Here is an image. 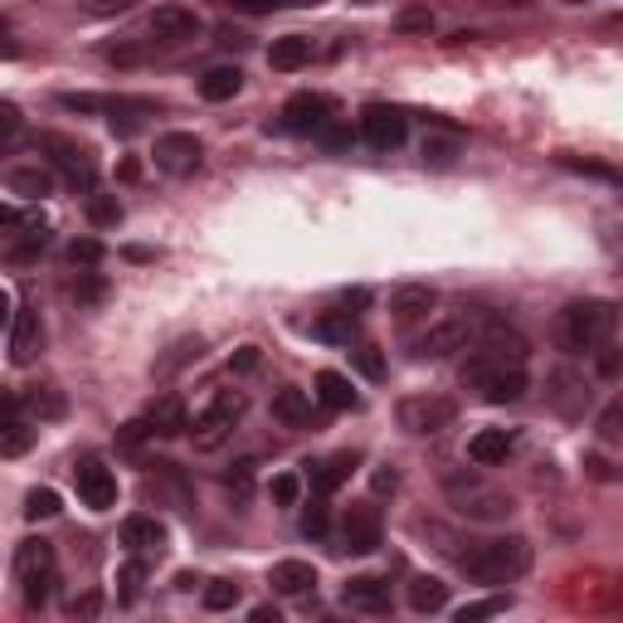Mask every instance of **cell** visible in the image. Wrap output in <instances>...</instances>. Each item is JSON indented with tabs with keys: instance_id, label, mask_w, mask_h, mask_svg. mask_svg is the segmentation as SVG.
I'll return each instance as SVG.
<instances>
[{
	"instance_id": "cell-1",
	"label": "cell",
	"mask_w": 623,
	"mask_h": 623,
	"mask_svg": "<svg viewBox=\"0 0 623 623\" xmlns=\"http://www.w3.org/2000/svg\"><path fill=\"white\" fill-rule=\"evenodd\" d=\"M463 385L478 390V399H487V405H517L526 395V366L492 356V351H472L463 360Z\"/></svg>"
},
{
	"instance_id": "cell-2",
	"label": "cell",
	"mask_w": 623,
	"mask_h": 623,
	"mask_svg": "<svg viewBox=\"0 0 623 623\" xmlns=\"http://www.w3.org/2000/svg\"><path fill=\"white\" fill-rule=\"evenodd\" d=\"M468 570V580L478 585H511L531 570V541L526 536H501V541H482L468 556H458Z\"/></svg>"
},
{
	"instance_id": "cell-3",
	"label": "cell",
	"mask_w": 623,
	"mask_h": 623,
	"mask_svg": "<svg viewBox=\"0 0 623 623\" xmlns=\"http://www.w3.org/2000/svg\"><path fill=\"white\" fill-rule=\"evenodd\" d=\"M614 327H619V307L614 303H570L556 321V336L565 351L575 356H589L595 346L614 341Z\"/></svg>"
},
{
	"instance_id": "cell-4",
	"label": "cell",
	"mask_w": 623,
	"mask_h": 623,
	"mask_svg": "<svg viewBox=\"0 0 623 623\" xmlns=\"http://www.w3.org/2000/svg\"><path fill=\"white\" fill-rule=\"evenodd\" d=\"M54 580H59V560H54V546L39 536L20 541L15 550V585L25 595L29 609H44L49 595H54Z\"/></svg>"
},
{
	"instance_id": "cell-5",
	"label": "cell",
	"mask_w": 623,
	"mask_h": 623,
	"mask_svg": "<svg viewBox=\"0 0 623 623\" xmlns=\"http://www.w3.org/2000/svg\"><path fill=\"white\" fill-rule=\"evenodd\" d=\"M448 497H454V507L463 511V517H472V521L511 517V497L501 487H492V482H482L478 472H468V478H448Z\"/></svg>"
},
{
	"instance_id": "cell-6",
	"label": "cell",
	"mask_w": 623,
	"mask_h": 623,
	"mask_svg": "<svg viewBox=\"0 0 623 623\" xmlns=\"http://www.w3.org/2000/svg\"><path fill=\"white\" fill-rule=\"evenodd\" d=\"M472 331H478V312H458V317H444L415 341V356L419 360H444L454 351L472 346Z\"/></svg>"
},
{
	"instance_id": "cell-7",
	"label": "cell",
	"mask_w": 623,
	"mask_h": 623,
	"mask_svg": "<svg viewBox=\"0 0 623 623\" xmlns=\"http://www.w3.org/2000/svg\"><path fill=\"white\" fill-rule=\"evenodd\" d=\"M454 415H458V405H454V399H444V395H409V399H399V429H405V434H419V438L448 429V424H454Z\"/></svg>"
},
{
	"instance_id": "cell-8",
	"label": "cell",
	"mask_w": 623,
	"mask_h": 623,
	"mask_svg": "<svg viewBox=\"0 0 623 623\" xmlns=\"http://www.w3.org/2000/svg\"><path fill=\"white\" fill-rule=\"evenodd\" d=\"M249 399L234 395V390H225V395H215V405L205 409V415L195 419V448H219L229 434H234V424L244 419Z\"/></svg>"
},
{
	"instance_id": "cell-9",
	"label": "cell",
	"mask_w": 623,
	"mask_h": 623,
	"mask_svg": "<svg viewBox=\"0 0 623 623\" xmlns=\"http://www.w3.org/2000/svg\"><path fill=\"white\" fill-rule=\"evenodd\" d=\"M39 147H44L49 161H54L59 170H64L68 186H78V190H93L98 186V161H93L88 147L68 142V137H39Z\"/></svg>"
},
{
	"instance_id": "cell-10",
	"label": "cell",
	"mask_w": 623,
	"mask_h": 623,
	"mask_svg": "<svg viewBox=\"0 0 623 623\" xmlns=\"http://www.w3.org/2000/svg\"><path fill=\"white\" fill-rule=\"evenodd\" d=\"M152 161H156V170H166V176L186 180V176H195V170H200V161H205V147H200V137H190V132H166V137H156Z\"/></svg>"
},
{
	"instance_id": "cell-11",
	"label": "cell",
	"mask_w": 623,
	"mask_h": 623,
	"mask_svg": "<svg viewBox=\"0 0 623 623\" xmlns=\"http://www.w3.org/2000/svg\"><path fill=\"white\" fill-rule=\"evenodd\" d=\"M380 536H385V526H380L376 501H356V507H346V517H341V550H351V556H370V550L380 546Z\"/></svg>"
},
{
	"instance_id": "cell-12",
	"label": "cell",
	"mask_w": 623,
	"mask_h": 623,
	"mask_svg": "<svg viewBox=\"0 0 623 623\" xmlns=\"http://www.w3.org/2000/svg\"><path fill=\"white\" fill-rule=\"evenodd\" d=\"M360 137H366L376 152H395V147H405V137H409V117L399 113V107L376 103V107H366V117H360Z\"/></svg>"
},
{
	"instance_id": "cell-13",
	"label": "cell",
	"mask_w": 623,
	"mask_h": 623,
	"mask_svg": "<svg viewBox=\"0 0 623 623\" xmlns=\"http://www.w3.org/2000/svg\"><path fill=\"white\" fill-rule=\"evenodd\" d=\"M74 482H78L84 507H93V511H113L117 507V478H113V468H107L103 458H84V463L74 468Z\"/></svg>"
},
{
	"instance_id": "cell-14",
	"label": "cell",
	"mask_w": 623,
	"mask_h": 623,
	"mask_svg": "<svg viewBox=\"0 0 623 623\" xmlns=\"http://www.w3.org/2000/svg\"><path fill=\"white\" fill-rule=\"evenodd\" d=\"M331 113H336V103H331V98H321V93H297L293 103L283 107V127H288V132H297V137H317L321 127L331 123Z\"/></svg>"
},
{
	"instance_id": "cell-15",
	"label": "cell",
	"mask_w": 623,
	"mask_h": 623,
	"mask_svg": "<svg viewBox=\"0 0 623 623\" xmlns=\"http://www.w3.org/2000/svg\"><path fill=\"white\" fill-rule=\"evenodd\" d=\"M147 29H152L156 44H186V39L200 35V15L186 5H161V10H152Z\"/></svg>"
},
{
	"instance_id": "cell-16",
	"label": "cell",
	"mask_w": 623,
	"mask_h": 623,
	"mask_svg": "<svg viewBox=\"0 0 623 623\" xmlns=\"http://www.w3.org/2000/svg\"><path fill=\"white\" fill-rule=\"evenodd\" d=\"M39 351H44V321H39L35 307H20L15 312V336H10V360H15V366H29Z\"/></svg>"
},
{
	"instance_id": "cell-17",
	"label": "cell",
	"mask_w": 623,
	"mask_h": 623,
	"mask_svg": "<svg viewBox=\"0 0 623 623\" xmlns=\"http://www.w3.org/2000/svg\"><path fill=\"white\" fill-rule=\"evenodd\" d=\"M341 599H346V609H356V614H390V585L376 575H356L346 589H341Z\"/></svg>"
},
{
	"instance_id": "cell-18",
	"label": "cell",
	"mask_w": 623,
	"mask_h": 623,
	"mask_svg": "<svg viewBox=\"0 0 623 623\" xmlns=\"http://www.w3.org/2000/svg\"><path fill=\"white\" fill-rule=\"evenodd\" d=\"M123 546L132 550V556H161V546H166V526H161L156 517H127L123 521Z\"/></svg>"
},
{
	"instance_id": "cell-19",
	"label": "cell",
	"mask_w": 623,
	"mask_h": 623,
	"mask_svg": "<svg viewBox=\"0 0 623 623\" xmlns=\"http://www.w3.org/2000/svg\"><path fill=\"white\" fill-rule=\"evenodd\" d=\"M507 454H511V434H507V429H478V434L468 438V458L478 468L507 463Z\"/></svg>"
},
{
	"instance_id": "cell-20",
	"label": "cell",
	"mask_w": 623,
	"mask_h": 623,
	"mask_svg": "<svg viewBox=\"0 0 623 623\" xmlns=\"http://www.w3.org/2000/svg\"><path fill=\"white\" fill-rule=\"evenodd\" d=\"M268 585H274L278 595H288V599L312 595V589H317V570H312L307 560H278V565H274V580H268Z\"/></svg>"
},
{
	"instance_id": "cell-21",
	"label": "cell",
	"mask_w": 623,
	"mask_h": 623,
	"mask_svg": "<svg viewBox=\"0 0 623 623\" xmlns=\"http://www.w3.org/2000/svg\"><path fill=\"white\" fill-rule=\"evenodd\" d=\"M356 331H360V321H356V312H321L317 321H312V336L317 341H327V346H351L356 341Z\"/></svg>"
},
{
	"instance_id": "cell-22",
	"label": "cell",
	"mask_w": 623,
	"mask_h": 623,
	"mask_svg": "<svg viewBox=\"0 0 623 623\" xmlns=\"http://www.w3.org/2000/svg\"><path fill=\"white\" fill-rule=\"evenodd\" d=\"M434 288H399L395 303H390V312H395L399 327H415V321H424L429 312H434Z\"/></svg>"
},
{
	"instance_id": "cell-23",
	"label": "cell",
	"mask_w": 623,
	"mask_h": 623,
	"mask_svg": "<svg viewBox=\"0 0 623 623\" xmlns=\"http://www.w3.org/2000/svg\"><path fill=\"white\" fill-rule=\"evenodd\" d=\"M312 64V39L307 35H283L274 39V49H268V68H278V74H293V68Z\"/></svg>"
},
{
	"instance_id": "cell-24",
	"label": "cell",
	"mask_w": 623,
	"mask_h": 623,
	"mask_svg": "<svg viewBox=\"0 0 623 623\" xmlns=\"http://www.w3.org/2000/svg\"><path fill=\"white\" fill-rule=\"evenodd\" d=\"M239 88H244V74H239V68H229V64L205 68V74H200V98H205V103H229Z\"/></svg>"
},
{
	"instance_id": "cell-25",
	"label": "cell",
	"mask_w": 623,
	"mask_h": 623,
	"mask_svg": "<svg viewBox=\"0 0 623 623\" xmlns=\"http://www.w3.org/2000/svg\"><path fill=\"white\" fill-rule=\"evenodd\" d=\"M351 472H356V454H331V458H321V463H312V487H317L321 497H331Z\"/></svg>"
},
{
	"instance_id": "cell-26",
	"label": "cell",
	"mask_w": 623,
	"mask_h": 623,
	"mask_svg": "<svg viewBox=\"0 0 623 623\" xmlns=\"http://www.w3.org/2000/svg\"><path fill=\"white\" fill-rule=\"evenodd\" d=\"M317 399H321L327 409H356V405H360L356 385H351L341 370H321V376H317Z\"/></svg>"
},
{
	"instance_id": "cell-27",
	"label": "cell",
	"mask_w": 623,
	"mask_h": 623,
	"mask_svg": "<svg viewBox=\"0 0 623 623\" xmlns=\"http://www.w3.org/2000/svg\"><path fill=\"white\" fill-rule=\"evenodd\" d=\"M35 448V424L20 415L0 419V458H25Z\"/></svg>"
},
{
	"instance_id": "cell-28",
	"label": "cell",
	"mask_w": 623,
	"mask_h": 623,
	"mask_svg": "<svg viewBox=\"0 0 623 623\" xmlns=\"http://www.w3.org/2000/svg\"><path fill=\"white\" fill-rule=\"evenodd\" d=\"M147 424H152V434H161V438L180 434V429H186V405H180L176 395H161L156 405L147 409Z\"/></svg>"
},
{
	"instance_id": "cell-29",
	"label": "cell",
	"mask_w": 623,
	"mask_h": 623,
	"mask_svg": "<svg viewBox=\"0 0 623 623\" xmlns=\"http://www.w3.org/2000/svg\"><path fill=\"white\" fill-rule=\"evenodd\" d=\"M444 605H448V585H444V580L419 575L415 585H409V609H415V614H438Z\"/></svg>"
},
{
	"instance_id": "cell-30",
	"label": "cell",
	"mask_w": 623,
	"mask_h": 623,
	"mask_svg": "<svg viewBox=\"0 0 623 623\" xmlns=\"http://www.w3.org/2000/svg\"><path fill=\"white\" fill-rule=\"evenodd\" d=\"M274 415L283 419V424H293V429L312 424V399H307V390H297V385L278 390V399H274Z\"/></svg>"
},
{
	"instance_id": "cell-31",
	"label": "cell",
	"mask_w": 623,
	"mask_h": 623,
	"mask_svg": "<svg viewBox=\"0 0 623 623\" xmlns=\"http://www.w3.org/2000/svg\"><path fill=\"white\" fill-rule=\"evenodd\" d=\"M20 409H29L35 419H59L64 415V395H59L54 385H35L20 395Z\"/></svg>"
},
{
	"instance_id": "cell-32",
	"label": "cell",
	"mask_w": 623,
	"mask_h": 623,
	"mask_svg": "<svg viewBox=\"0 0 623 623\" xmlns=\"http://www.w3.org/2000/svg\"><path fill=\"white\" fill-rule=\"evenodd\" d=\"M10 190L25 200H44L54 190V176L49 170H10Z\"/></svg>"
},
{
	"instance_id": "cell-33",
	"label": "cell",
	"mask_w": 623,
	"mask_h": 623,
	"mask_svg": "<svg viewBox=\"0 0 623 623\" xmlns=\"http://www.w3.org/2000/svg\"><path fill=\"white\" fill-rule=\"evenodd\" d=\"M458 152H463V142H458L454 132L429 137V142H424V166H454Z\"/></svg>"
},
{
	"instance_id": "cell-34",
	"label": "cell",
	"mask_w": 623,
	"mask_h": 623,
	"mask_svg": "<svg viewBox=\"0 0 623 623\" xmlns=\"http://www.w3.org/2000/svg\"><path fill=\"white\" fill-rule=\"evenodd\" d=\"M59 517V492L54 487H35L25 497V521H49Z\"/></svg>"
},
{
	"instance_id": "cell-35",
	"label": "cell",
	"mask_w": 623,
	"mask_h": 623,
	"mask_svg": "<svg viewBox=\"0 0 623 623\" xmlns=\"http://www.w3.org/2000/svg\"><path fill=\"white\" fill-rule=\"evenodd\" d=\"M239 605V585L234 580H209V589H205V609L209 614H225V609H234Z\"/></svg>"
},
{
	"instance_id": "cell-36",
	"label": "cell",
	"mask_w": 623,
	"mask_h": 623,
	"mask_svg": "<svg viewBox=\"0 0 623 623\" xmlns=\"http://www.w3.org/2000/svg\"><path fill=\"white\" fill-rule=\"evenodd\" d=\"M507 609H511L507 595H492V599H478V605L458 609V623H478V619H492V614H507Z\"/></svg>"
},
{
	"instance_id": "cell-37",
	"label": "cell",
	"mask_w": 623,
	"mask_h": 623,
	"mask_svg": "<svg viewBox=\"0 0 623 623\" xmlns=\"http://www.w3.org/2000/svg\"><path fill=\"white\" fill-rule=\"evenodd\" d=\"M142 580H147V565H142V560H127V565L117 570V585H123L117 595H123V605H132V599L142 595Z\"/></svg>"
},
{
	"instance_id": "cell-38",
	"label": "cell",
	"mask_w": 623,
	"mask_h": 623,
	"mask_svg": "<svg viewBox=\"0 0 623 623\" xmlns=\"http://www.w3.org/2000/svg\"><path fill=\"white\" fill-rule=\"evenodd\" d=\"M327 526H331V511H327V497L317 492V501L303 511V536H312V541H321L327 536Z\"/></svg>"
},
{
	"instance_id": "cell-39",
	"label": "cell",
	"mask_w": 623,
	"mask_h": 623,
	"mask_svg": "<svg viewBox=\"0 0 623 623\" xmlns=\"http://www.w3.org/2000/svg\"><path fill=\"white\" fill-rule=\"evenodd\" d=\"M297 492H303V482H297L293 472H278V478L268 482V497H274V507H297Z\"/></svg>"
},
{
	"instance_id": "cell-40",
	"label": "cell",
	"mask_w": 623,
	"mask_h": 623,
	"mask_svg": "<svg viewBox=\"0 0 623 623\" xmlns=\"http://www.w3.org/2000/svg\"><path fill=\"white\" fill-rule=\"evenodd\" d=\"M195 356H200V341H176V346H170V356L156 360V376H170V370H180L186 360H195Z\"/></svg>"
},
{
	"instance_id": "cell-41",
	"label": "cell",
	"mask_w": 623,
	"mask_h": 623,
	"mask_svg": "<svg viewBox=\"0 0 623 623\" xmlns=\"http://www.w3.org/2000/svg\"><path fill=\"white\" fill-rule=\"evenodd\" d=\"M88 219H93V225H117V219H123V205L107 200V195H93L88 200Z\"/></svg>"
},
{
	"instance_id": "cell-42",
	"label": "cell",
	"mask_w": 623,
	"mask_h": 623,
	"mask_svg": "<svg viewBox=\"0 0 623 623\" xmlns=\"http://www.w3.org/2000/svg\"><path fill=\"white\" fill-rule=\"evenodd\" d=\"M98 258H103V244H98V239H74V244H68V264H84V268H93Z\"/></svg>"
},
{
	"instance_id": "cell-43",
	"label": "cell",
	"mask_w": 623,
	"mask_h": 623,
	"mask_svg": "<svg viewBox=\"0 0 623 623\" xmlns=\"http://www.w3.org/2000/svg\"><path fill=\"white\" fill-rule=\"evenodd\" d=\"M20 127H25V123H20V107L15 103H0V152H5V147L20 137Z\"/></svg>"
},
{
	"instance_id": "cell-44",
	"label": "cell",
	"mask_w": 623,
	"mask_h": 623,
	"mask_svg": "<svg viewBox=\"0 0 623 623\" xmlns=\"http://www.w3.org/2000/svg\"><path fill=\"white\" fill-rule=\"evenodd\" d=\"M137 0H84V10L93 20H107V15H127V10H132Z\"/></svg>"
},
{
	"instance_id": "cell-45",
	"label": "cell",
	"mask_w": 623,
	"mask_h": 623,
	"mask_svg": "<svg viewBox=\"0 0 623 623\" xmlns=\"http://www.w3.org/2000/svg\"><path fill=\"white\" fill-rule=\"evenodd\" d=\"M98 609H103V595H98V589H88V595H78L74 605H68V614H74V619H93Z\"/></svg>"
},
{
	"instance_id": "cell-46",
	"label": "cell",
	"mask_w": 623,
	"mask_h": 623,
	"mask_svg": "<svg viewBox=\"0 0 623 623\" xmlns=\"http://www.w3.org/2000/svg\"><path fill=\"white\" fill-rule=\"evenodd\" d=\"M225 5L244 10V15H268V10H278V5H297V0H225Z\"/></svg>"
},
{
	"instance_id": "cell-47",
	"label": "cell",
	"mask_w": 623,
	"mask_h": 623,
	"mask_svg": "<svg viewBox=\"0 0 623 623\" xmlns=\"http://www.w3.org/2000/svg\"><path fill=\"white\" fill-rule=\"evenodd\" d=\"M399 29H405V35H415V29H434V10H405V15H399Z\"/></svg>"
},
{
	"instance_id": "cell-48",
	"label": "cell",
	"mask_w": 623,
	"mask_h": 623,
	"mask_svg": "<svg viewBox=\"0 0 623 623\" xmlns=\"http://www.w3.org/2000/svg\"><path fill=\"white\" fill-rule=\"evenodd\" d=\"M249 482H254V463H239V472H229V492H234L239 501L249 497Z\"/></svg>"
},
{
	"instance_id": "cell-49",
	"label": "cell",
	"mask_w": 623,
	"mask_h": 623,
	"mask_svg": "<svg viewBox=\"0 0 623 623\" xmlns=\"http://www.w3.org/2000/svg\"><path fill=\"white\" fill-rule=\"evenodd\" d=\"M599 438H605V444H619V405L605 409V419H599Z\"/></svg>"
},
{
	"instance_id": "cell-50",
	"label": "cell",
	"mask_w": 623,
	"mask_h": 623,
	"mask_svg": "<svg viewBox=\"0 0 623 623\" xmlns=\"http://www.w3.org/2000/svg\"><path fill=\"white\" fill-rule=\"evenodd\" d=\"M356 360H360V370H366L370 380H380V370H385L380 366V356H376V346H356Z\"/></svg>"
},
{
	"instance_id": "cell-51",
	"label": "cell",
	"mask_w": 623,
	"mask_h": 623,
	"mask_svg": "<svg viewBox=\"0 0 623 623\" xmlns=\"http://www.w3.org/2000/svg\"><path fill=\"white\" fill-rule=\"evenodd\" d=\"M74 297L78 303H98V297H103V283H98V278H84V283L74 288Z\"/></svg>"
},
{
	"instance_id": "cell-52",
	"label": "cell",
	"mask_w": 623,
	"mask_h": 623,
	"mask_svg": "<svg viewBox=\"0 0 623 623\" xmlns=\"http://www.w3.org/2000/svg\"><path fill=\"white\" fill-rule=\"evenodd\" d=\"M370 482H376V492H380V497H385V492H395V487H399L395 468H376V478H370Z\"/></svg>"
},
{
	"instance_id": "cell-53",
	"label": "cell",
	"mask_w": 623,
	"mask_h": 623,
	"mask_svg": "<svg viewBox=\"0 0 623 623\" xmlns=\"http://www.w3.org/2000/svg\"><path fill=\"white\" fill-rule=\"evenodd\" d=\"M234 366H239V370H254V366H258V346H239Z\"/></svg>"
},
{
	"instance_id": "cell-54",
	"label": "cell",
	"mask_w": 623,
	"mask_h": 623,
	"mask_svg": "<svg viewBox=\"0 0 623 623\" xmlns=\"http://www.w3.org/2000/svg\"><path fill=\"white\" fill-rule=\"evenodd\" d=\"M15 225H20V215H15V209L0 205V234H5V229H15Z\"/></svg>"
},
{
	"instance_id": "cell-55",
	"label": "cell",
	"mask_w": 623,
	"mask_h": 623,
	"mask_svg": "<svg viewBox=\"0 0 623 623\" xmlns=\"http://www.w3.org/2000/svg\"><path fill=\"white\" fill-rule=\"evenodd\" d=\"M249 619H254V623H278V609H254V614H249Z\"/></svg>"
},
{
	"instance_id": "cell-56",
	"label": "cell",
	"mask_w": 623,
	"mask_h": 623,
	"mask_svg": "<svg viewBox=\"0 0 623 623\" xmlns=\"http://www.w3.org/2000/svg\"><path fill=\"white\" fill-rule=\"evenodd\" d=\"M10 321V293H0V327Z\"/></svg>"
},
{
	"instance_id": "cell-57",
	"label": "cell",
	"mask_w": 623,
	"mask_h": 623,
	"mask_svg": "<svg viewBox=\"0 0 623 623\" xmlns=\"http://www.w3.org/2000/svg\"><path fill=\"white\" fill-rule=\"evenodd\" d=\"M487 5H531V0H487Z\"/></svg>"
},
{
	"instance_id": "cell-58",
	"label": "cell",
	"mask_w": 623,
	"mask_h": 623,
	"mask_svg": "<svg viewBox=\"0 0 623 623\" xmlns=\"http://www.w3.org/2000/svg\"><path fill=\"white\" fill-rule=\"evenodd\" d=\"M5 29H10V20H5V15H0V35H5Z\"/></svg>"
}]
</instances>
